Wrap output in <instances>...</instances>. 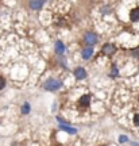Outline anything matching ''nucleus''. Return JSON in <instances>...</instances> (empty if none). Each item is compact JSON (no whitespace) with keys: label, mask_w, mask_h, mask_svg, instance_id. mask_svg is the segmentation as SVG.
Here are the masks:
<instances>
[{"label":"nucleus","mask_w":139,"mask_h":146,"mask_svg":"<svg viewBox=\"0 0 139 146\" xmlns=\"http://www.w3.org/2000/svg\"><path fill=\"white\" fill-rule=\"evenodd\" d=\"M62 87V83L61 81H58V80H47L46 83H45V89L46 91H57V89H60Z\"/></svg>","instance_id":"f257e3e1"},{"label":"nucleus","mask_w":139,"mask_h":146,"mask_svg":"<svg viewBox=\"0 0 139 146\" xmlns=\"http://www.w3.org/2000/svg\"><path fill=\"white\" fill-rule=\"evenodd\" d=\"M84 41L87 42L89 46H93L97 42V36L95 35V34H92V33H88L87 35H85V38H84Z\"/></svg>","instance_id":"f03ea898"},{"label":"nucleus","mask_w":139,"mask_h":146,"mask_svg":"<svg viewBox=\"0 0 139 146\" xmlns=\"http://www.w3.org/2000/svg\"><path fill=\"white\" fill-rule=\"evenodd\" d=\"M74 76L77 80H83V78L87 77V72H85V69L84 68H77L74 70Z\"/></svg>","instance_id":"7ed1b4c3"},{"label":"nucleus","mask_w":139,"mask_h":146,"mask_svg":"<svg viewBox=\"0 0 139 146\" xmlns=\"http://www.w3.org/2000/svg\"><path fill=\"white\" fill-rule=\"evenodd\" d=\"M115 52H116V47L113 46V45H105V46L103 47V53L107 54V56H111V54H113Z\"/></svg>","instance_id":"20e7f679"},{"label":"nucleus","mask_w":139,"mask_h":146,"mask_svg":"<svg viewBox=\"0 0 139 146\" xmlns=\"http://www.w3.org/2000/svg\"><path fill=\"white\" fill-rule=\"evenodd\" d=\"M93 56V47H85L83 50V58L84 60H89Z\"/></svg>","instance_id":"39448f33"},{"label":"nucleus","mask_w":139,"mask_h":146,"mask_svg":"<svg viewBox=\"0 0 139 146\" xmlns=\"http://www.w3.org/2000/svg\"><path fill=\"white\" fill-rule=\"evenodd\" d=\"M43 4V0H30V7L32 10H39Z\"/></svg>","instance_id":"423d86ee"},{"label":"nucleus","mask_w":139,"mask_h":146,"mask_svg":"<svg viewBox=\"0 0 139 146\" xmlns=\"http://www.w3.org/2000/svg\"><path fill=\"white\" fill-rule=\"evenodd\" d=\"M56 53L57 54H62V53H65V46H64V43H62L61 41L56 42Z\"/></svg>","instance_id":"0eeeda50"},{"label":"nucleus","mask_w":139,"mask_h":146,"mask_svg":"<svg viewBox=\"0 0 139 146\" xmlns=\"http://www.w3.org/2000/svg\"><path fill=\"white\" fill-rule=\"evenodd\" d=\"M60 129L64 131H68V133H70V134H76V133H77L76 129H73V127H70V126H68V125H60Z\"/></svg>","instance_id":"6e6552de"},{"label":"nucleus","mask_w":139,"mask_h":146,"mask_svg":"<svg viewBox=\"0 0 139 146\" xmlns=\"http://www.w3.org/2000/svg\"><path fill=\"white\" fill-rule=\"evenodd\" d=\"M130 19H131L132 22H138L139 21V8H138V10H132V11H131Z\"/></svg>","instance_id":"1a4fd4ad"},{"label":"nucleus","mask_w":139,"mask_h":146,"mask_svg":"<svg viewBox=\"0 0 139 146\" xmlns=\"http://www.w3.org/2000/svg\"><path fill=\"white\" fill-rule=\"evenodd\" d=\"M89 99H91V98H89L88 95H84L83 98H80V104L81 106H88L89 104Z\"/></svg>","instance_id":"9d476101"},{"label":"nucleus","mask_w":139,"mask_h":146,"mask_svg":"<svg viewBox=\"0 0 139 146\" xmlns=\"http://www.w3.org/2000/svg\"><path fill=\"white\" fill-rule=\"evenodd\" d=\"M22 112H23V114H28V112H30V104H28V103H24V104H23Z\"/></svg>","instance_id":"9b49d317"},{"label":"nucleus","mask_w":139,"mask_h":146,"mask_svg":"<svg viewBox=\"0 0 139 146\" xmlns=\"http://www.w3.org/2000/svg\"><path fill=\"white\" fill-rule=\"evenodd\" d=\"M5 87V80L3 77H0V89H3Z\"/></svg>","instance_id":"f8f14e48"},{"label":"nucleus","mask_w":139,"mask_h":146,"mask_svg":"<svg viewBox=\"0 0 139 146\" xmlns=\"http://www.w3.org/2000/svg\"><path fill=\"white\" fill-rule=\"evenodd\" d=\"M134 123H135V126H139V114H136L134 116Z\"/></svg>","instance_id":"ddd939ff"},{"label":"nucleus","mask_w":139,"mask_h":146,"mask_svg":"<svg viewBox=\"0 0 139 146\" xmlns=\"http://www.w3.org/2000/svg\"><path fill=\"white\" fill-rule=\"evenodd\" d=\"M119 141L122 142V143H123V142H127V137H124V135H122V137H120V138H119Z\"/></svg>","instance_id":"4468645a"},{"label":"nucleus","mask_w":139,"mask_h":146,"mask_svg":"<svg viewBox=\"0 0 139 146\" xmlns=\"http://www.w3.org/2000/svg\"><path fill=\"white\" fill-rule=\"evenodd\" d=\"M113 70H112V73H111V74H112V76H116V74H118V68H116V66H113Z\"/></svg>","instance_id":"2eb2a0df"},{"label":"nucleus","mask_w":139,"mask_h":146,"mask_svg":"<svg viewBox=\"0 0 139 146\" xmlns=\"http://www.w3.org/2000/svg\"><path fill=\"white\" fill-rule=\"evenodd\" d=\"M132 54H134V56H136V57H138V56H139V50H138V52H136V50H134V52H132Z\"/></svg>","instance_id":"dca6fc26"}]
</instances>
